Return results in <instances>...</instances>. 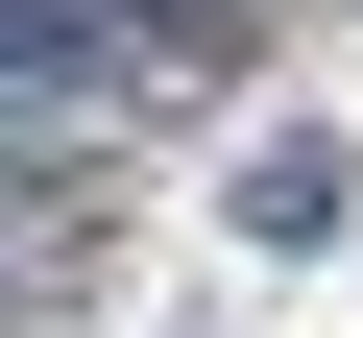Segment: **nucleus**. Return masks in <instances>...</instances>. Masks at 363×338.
I'll return each mask as SVG.
<instances>
[{
	"mask_svg": "<svg viewBox=\"0 0 363 338\" xmlns=\"http://www.w3.org/2000/svg\"><path fill=\"white\" fill-rule=\"evenodd\" d=\"M218 218H242V242H267V266H315V242H339V218H363V169H339V145H315V121H267V145H242V194H218Z\"/></svg>",
	"mask_w": 363,
	"mask_h": 338,
	"instance_id": "1",
	"label": "nucleus"
},
{
	"mask_svg": "<svg viewBox=\"0 0 363 338\" xmlns=\"http://www.w3.org/2000/svg\"><path fill=\"white\" fill-rule=\"evenodd\" d=\"M25 97H121V25L97 0H0V121Z\"/></svg>",
	"mask_w": 363,
	"mask_h": 338,
	"instance_id": "2",
	"label": "nucleus"
},
{
	"mask_svg": "<svg viewBox=\"0 0 363 338\" xmlns=\"http://www.w3.org/2000/svg\"><path fill=\"white\" fill-rule=\"evenodd\" d=\"M0 145H25V121H0Z\"/></svg>",
	"mask_w": 363,
	"mask_h": 338,
	"instance_id": "3",
	"label": "nucleus"
},
{
	"mask_svg": "<svg viewBox=\"0 0 363 338\" xmlns=\"http://www.w3.org/2000/svg\"><path fill=\"white\" fill-rule=\"evenodd\" d=\"M0 290H25V266H0Z\"/></svg>",
	"mask_w": 363,
	"mask_h": 338,
	"instance_id": "4",
	"label": "nucleus"
}]
</instances>
